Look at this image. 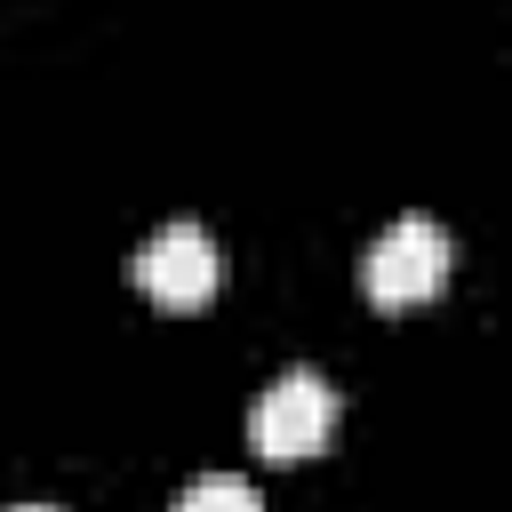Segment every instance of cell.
Returning a JSON list of instances; mask_svg holds the SVG:
<instances>
[{
	"instance_id": "6da1fadb",
	"label": "cell",
	"mask_w": 512,
	"mask_h": 512,
	"mask_svg": "<svg viewBox=\"0 0 512 512\" xmlns=\"http://www.w3.org/2000/svg\"><path fill=\"white\" fill-rule=\"evenodd\" d=\"M448 264H456L448 232H440L432 216H400V224H384V232L368 240V256H360V288H368V304L408 312V304H424V296L448 288Z\"/></svg>"
},
{
	"instance_id": "7a4b0ae2",
	"label": "cell",
	"mask_w": 512,
	"mask_h": 512,
	"mask_svg": "<svg viewBox=\"0 0 512 512\" xmlns=\"http://www.w3.org/2000/svg\"><path fill=\"white\" fill-rule=\"evenodd\" d=\"M328 432H336V384L312 376V368H288V376L264 384V400L248 408V440H256V456H272V464L320 456Z\"/></svg>"
},
{
	"instance_id": "3957f363",
	"label": "cell",
	"mask_w": 512,
	"mask_h": 512,
	"mask_svg": "<svg viewBox=\"0 0 512 512\" xmlns=\"http://www.w3.org/2000/svg\"><path fill=\"white\" fill-rule=\"evenodd\" d=\"M216 280H224V256H216V240L200 224H160L136 248V288L152 304H168V312H200L216 296Z\"/></svg>"
},
{
	"instance_id": "277c9868",
	"label": "cell",
	"mask_w": 512,
	"mask_h": 512,
	"mask_svg": "<svg viewBox=\"0 0 512 512\" xmlns=\"http://www.w3.org/2000/svg\"><path fill=\"white\" fill-rule=\"evenodd\" d=\"M176 512H264V504H256V488H248L240 472H200V480L176 496Z\"/></svg>"
},
{
	"instance_id": "5b68a950",
	"label": "cell",
	"mask_w": 512,
	"mask_h": 512,
	"mask_svg": "<svg viewBox=\"0 0 512 512\" xmlns=\"http://www.w3.org/2000/svg\"><path fill=\"white\" fill-rule=\"evenodd\" d=\"M16 512H56V504H16Z\"/></svg>"
}]
</instances>
